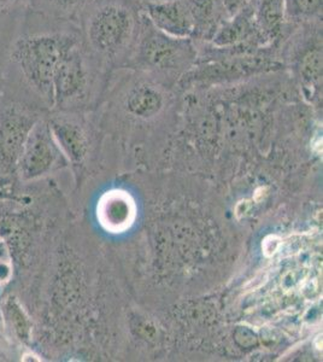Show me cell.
Segmentation results:
<instances>
[{"instance_id": "30bf717a", "label": "cell", "mask_w": 323, "mask_h": 362, "mask_svg": "<svg viewBox=\"0 0 323 362\" xmlns=\"http://www.w3.org/2000/svg\"><path fill=\"white\" fill-rule=\"evenodd\" d=\"M160 95L148 86H141L135 90L129 98L131 109L139 114L155 112L160 105Z\"/></svg>"}, {"instance_id": "9a60e30c", "label": "cell", "mask_w": 323, "mask_h": 362, "mask_svg": "<svg viewBox=\"0 0 323 362\" xmlns=\"http://www.w3.org/2000/svg\"><path fill=\"white\" fill-rule=\"evenodd\" d=\"M13 0H0V8H5L6 5L11 4Z\"/></svg>"}, {"instance_id": "7c38bea8", "label": "cell", "mask_w": 323, "mask_h": 362, "mask_svg": "<svg viewBox=\"0 0 323 362\" xmlns=\"http://www.w3.org/2000/svg\"><path fill=\"white\" fill-rule=\"evenodd\" d=\"M293 13L299 16H312L322 8V0H288Z\"/></svg>"}, {"instance_id": "7a4b0ae2", "label": "cell", "mask_w": 323, "mask_h": 362, "mask_svg": "<svg viewBox=\"0 0 323 362\" xmlns=\"http://www.w3.org/2000/svg\"><path fill=\"white\" fill-rule=\"evenodd\" d=\"M134 21L127 8L107 5L92 17L88 35L92 45L102 54H114L131 37Z\"/></svg>"}, {"instance_id": "3957f363", "label": "cell", "mask_w": 323, "mask_h": 362, "mask_svg": "<svg viewBox=\"0 0 323 362\" xmlns=\"http://www.w3.org/2000/svg\"><path fill=\"white\" fill-rule=\"evenodd\" d=\"M192 57L187 39L169 37L158 29L145 34L140 42V62L150 68H175Z\"/></svg>"}, {"instance_id": "4fadbf2b", "label": "cell", "mask_w": 323, "mask_h": 362, "mask_svg": "<svg viewBox=\"0 0 323 362\" xmlns=\"http://www.w3.org/2000/svg\"><path fill=\"white\" fill-rule=\"evenodd\" d=\"M246 1H247V0H221L223 8H225V11H227L230 16H234V15L239 13L242 8H245Z\"/></svg>"}, {"instance_id": "8fae6325", "label": "cell", "mask_w": 323, "mask_h": 362, "mask_svg": "<svg viewBox=\"0 0 323 362\" xmlns=\"http://www.w3.org/2000/svg\"><path fill=\"white\" fill-rule=\"evenodd\" d=\"M299 68L307 81H317L322 78V49L316 46L305 52L300 59Z\"/></svg>"}, {"instance_id": "6da1fadb", "label": "cell", "mask_w": 323, "mask_h": 362, "mask_svg": "<svg viewBox=\"0 0 323 362\" xmlns=\"http://www.w3.org/2000/svg\"><path fill=\"white\" fill-rule=\"evenodd\" d=\"M74 44L71 37L58 34L25 37L15 46L13 59L30 83L47 90L52 87L56 66Z\"/></svg>"}, {"instance_id": "8992f818", "label": "cell", "mask_w": 323, "mask_h": 362, "mask_svg": "<svg viewBox=\"0 0 323 362\" xmlns=\"http://www.w3.org/2000/svg\"><path fill=\"white\" fill-rule=\"evenodd\" d=\"M81 56L70 49L58 63L52 78V85L61 95H73L85 83V69Z\"/></svg>"}, {"instance_id": "5b68a950", "label": "cell", "mask_w": 323, "mask_h": 362, "mask_svg": "<svg viewBox=\"0 0 323 362\" xmlns=\"http://www.w3.org/2000/svg\"><path fill=\"white\" fill-rule=\"evenodd\" d=\"M230 21L225 22L213 34V45L217 47H233L242 45L249 39L259 35L254 22V11L244 8L234 15ZM261 37V35H259Z\"/></svg>"}, {"instance_id": "9c48e42d", "label": "cell", "mask_w": 323, "mask_h": 362, "mask_svg": "<svg viewBox=\"0 0 323 362\" xmlns=\"http://www.w3.org/2000/svg\"><path fill=\"white\" fill-rule=\"evenodd\" d=\"M189 4L194 23L193 34H213L215 0H189Z\"/></svg>"}, {"instance_id": "52a82bcc", "label": "cell", "mask_w": 323, "mask_h": 362, "mask_svg": "<svg viewBox=\"0 0 323 362\" xmlns=\"http://www.w3.org/2000/svg\"><path fill=\"white\" fill-rule=\"evenodd\" d=\"M102 208L100 216L102 225L114 232L129 227L134 218L133 202H131L129 196L122 192L107 194V201L102 202Z\"/></svg>"}, {"instance_id": "277c9868", "label": "cell", "mask_w": 323, "mask_h": 362, "mask_svg": "<svg viewBox=\"0 0 323 362\" xmlns=\"http://www.w3.org/2000/svg\"><path fill=\"white\" fill-rule=\"evenodd\" d=\"M146 13L150 21L162 33L179 39H189L194 32L189 0H165L148 3Z\"/></svg>"}, {"instance_id": "ba28073f", "label": "cell", "mask_w": 323, "mask_h": 362, "mask_svg": "<svg viewBox=\"0 0 323 362\" xmlns=\"http://www.w3.org/2000/svg\"><path fill=\"white\" fill-rule=\"evenodd\" d=\"M254 22L261 37L273 40L281 33L285 15V0H256Z\"/></svg>"}, {"instance_id": "5bb4252c", "label": "cell", "mask_w": 323, "mask_h": 362, "mask_svg": "<svg viewBox=\"0 0 323 362\" xmlns=\"http://www.w3.org/2000/svg\"><path fill=\"white\" fill-rule=\"evenodd\" d=\"M58 1H61V4H76L78 3L80 0H58Z\"/></svg>"}]
</instances>
